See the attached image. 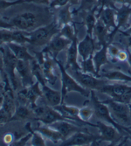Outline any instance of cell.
I'll return each instance as SVG.
<instances>
[{
    "instance_id": "obj_6",
    "label": "cell",
    "mask_w": 131,
    "mask_h": 146,
    "mask_svg": "<svg viewBox=\"0 0 131 146\" xmlns=\"http://www.w3.org/2000/svg\"><path fill=\"white\" fill-rule=\"evenodd\" d=\"M67 71L83 88L88 90L99 91L103 85L108 83V80L90 74H86L81 69H72Z\"/></svg>"
},
{
    "instance_id": "obj_42",
    "label": "cell",
    "mask_w": 131,
    "mask_h": 146,
    "mask_svg": "<svg viewBox=\"0 0 131 146\" xmlns=\"http://www.w3.org/2000/svg\"><path fill=\"white\" fill-rule=\"evenodd\" d=\"M0 29H14L10 22L5 21L3 19H0Z\"/></svg>"
},
{
    "instance_id": "obj_29",
    "label": "cell",
    "mask_w": 131,
    "mask_h": 146,
    "mask_svg": "<svg viewBox=\"0 0 131 146\" xmlns=\"http://www.w3.org/2000/svg\"><path fill=\"white\" fill-rule=\"evenodd\" d=\"M95 115V110H94V108L92 107V105H84L82 108L80 109V110H79V117H80V119L86 123L88 125H91V126H95V124H92L89 123L90 119L93 117V115Z\"/></svg>"
},
{
    "instance_id": "obj_40",
    "label": "cell",
    "mask_w": 131,
    "mask_h": 146,
    "mask_svg": "<svg viewBox=\"0 0 131 146\" xmlns=\"http://www.w3.org/2000/svg\"><path fill=\"white\" fill-rule=\"evenodd\" d=\"M116 59H117L118 61H122V62L127 61V60H128V52H127V49H125V50L121 49L120 52H118Z\"/></svg>"
},
{
    "instance_id": "obj_53",
    "label": "cell",
    "mask_w": 131,
    "mask_h": 146,
    "mask_svg": "<svg viewBox=\"0 0 131 146\" xmlns=\"http://www.w3.org/2000/svg\"><path fill=\"white\" fill-rule=\"evenodd\" d=\"M128 107H129V111H130V115H131V102L128 104Z\"/></svg>"
},
{
    "instance_id": "obj_19",
    "label": "cell",
    "mask_w": 131,
    "mask_h": 146,
    "mask_svg": "<svg viewBox=\"0 0 131 146\" xmlns=\"http://www.w3.org/2000/svg\"><path fill=\"white\" fill-rule=\"evenodd\" d=\"M41 88H42L43 97L46 102L47 105L51 106V107H55V106H58L60 103H63L61 91H58L52 88L51 87H49L48 84L42 85Z\"/></svg>"
},
{
    "instance_id": "obj_32",
    "label": "cell",
    "mask_w": 131,
    "mask_h": 146,
    "mask_svg": "<svg viewBox=\"0 0 131 146\" xmlns=\"http://www.w3.org/2000/svg\"><path fill=\"white\" fill-rule=\"evenodd\" d=\"M60 33L63 37L70 39V40H73V39L74 38V37L76 35H78L75 25H73V24H72V23L66 24V25H62L61 28H60Z\"/></svg>"
},
{
    "instance_id": "obj_7",
    "label": "cell",
    "mask_w": 131,
    "mask_h": 146,
    "mask_svg": "<svg viewBox=\"0 0 131 146\" xmlns=\"http://www.w3.org/2000/svg\"><path fill=\"white\" fill-rule=\"evenodd\" d=\"M94 127L97 128L99 130V143L101 142H107L111 144L118 143V142L122 140L123 137H126L114 126L109 123L107 124V123L103 121H98Z\"/></svg>"
},
{
    "instance_id": "obj_9",
    "label": "cell",
    "mask_w": 131,
    "mask_h": 146,
    "mask_svg": "<svg viewBox=\"0 0 131 146\" xmlns=\"http://www.w3.org/2000/svg\"><path fill=\"white\" fill-rule=\"evenodd\" d=\"M35 58L41 65V68L46 80V83L48 85H54L57 81V75L54 72V58H52L48 52L43 51L38 52V56H35Z\"/></svg>"
},
{
    "instance_id": "obj_15",
    "label": "cell",
    "mask_w": 131,
    "mask_h": 146,
    "mask_svg": "<svg viewBox=\"0 0 131 146\" xmlns=\"http://www.w3.org/2000/svg\"><path fill=\"white\" fill-rule=\"evenodd\" d=\"M50 126L55 129L56 130H58L60 132V134L62 136L64 140L67 139L68 137H70L71 136H73L74 133H76L78 131L86 130V129H83L81 127L76 125V123H70L68 120L58 121V122H55L54 123L50 124Z\"/></svg>"
},
{
    "instance_id": "obj_35",
    "label": "cell",
    "mask_w": 131,
    "mask_h": 146,
    "mask_svg": "<svg viewBox=\"0 0 131 146\" xmlns=\"http://www.w3.org/2000/svg\"><path fill=\"white\" fill-rule=\"evenodd\" d=\"M24 4V0H16V1H7V0H0V12L4 11L5 10L14 6L17 5Z\"/></svg>"
},
{
    "instance_id": "obj_48",
    "label": "cell",
    "mask_w": 131,
    "mask_h": 146,
    "mask_svg": "<svg viewBox=\"0 0 131 146\" xmlns=\"http://www.w3.org/2000/svg\"><path fill=\"white\" fill-rule=\"evenodd\" d=\"M113 1L115 5H120L128 4V0H113Z\"/></svg>"
},
{
    "instance_id": "obj_31",
    "label": "cell",
    "mask_w": 131,
    "mask_h": 146,
    "mask_svg": "<svg viewBox=\"0 0 131 146\" xmlns=\"http://www.w3.org/2000/svg\"><path fill=\"white\" fill-rule=\"evenodd\" d=\"M80 65H81V69L82 72H84L86 74H93L95 76H97L95 67V63H94V60H93V55H91L90 57H88L86 60H81V61L80 62Z\"/></svg>"
},
{
    "instance_id": "obj_38",
    "label": "cell",
    "mask_w": 131,
    "mask_h": 146,
    "mask_svg": "<svg viewBox=\"0 0 131 146\" xmlns=\"http://www.w3.org/2000/svg\"><path fill=\"white\" fill-rule=\"evenodd\" d=\"M32 138V132L29 131V133L24 136V137H21L19 138L18 141H15L14 143H13V144L11 145H15V146H20V145H26L27 144V143L29 142V140H31Z\"/></svg>"
},
{
    "instance_id": "obj_8",
    "label": "cell",
    "mask_w": 131,
    "mask_h": 146,
    "mask_svg": "<svg viewBox=\"0 0 131 146\" xmlns=\"http://www.w3.org/2000/svg\"><path fill=\"white\" fill-rule=\"evenodd\" d=\"M99 135L89 134L86 130H81L74 133L73 136L62 141L60 145L78 146V145H99Z\"/></svg>"
},
{
    "instance_id": "obj_3",
    "label": "cell",
    "mask_w": 131,
    "mask_h": 146,
    "mask_svg": "<svg viewBox=\"0 0 131 146\" xmlns=\"http://www.w3.org/2000/svg\"><path fill=\"white\" fill-rule=\"evenodd\" d=\"M90 102L92 107L94 108L95 110V115L101 121H103L107 123L112 124L118 130H119L122 134L124 136H129L124 129V126L120 125L119 123H117L116 121L112 117L109 109L107 106V104H105L102 101H100L97 96L95 95V90H90Z\"/></svg>"
},
{
    "instance_id": "obj_16",
    "label": "cell",
    "mask_w": 131,
    "mask_h": 146,
    "mask_svg": "<svg viewBox=\"0 0 131 146\" xmlns=\"http://www.w3.org/2000/svg\"><path fill=\"white\" fill-rule=\"evenodd\" d=\"M98 19L107 26L110 32L116 28V9L112 7H103L97 9Z\"/></svg>"
},
{
    "instance_id": "obj_4",
    "label": "cell",
    "mask_w": 131,
    "mask_h": 146,
    "mask_svg": "<svg viewBox=\"0 0 131 146\" xmlns=\"http://www.w3.org/2000/svg\"><path fill=\"white\" fill-rule=\"evenodd\" d=\"M40 17L33 11H24L14 16L10 19V24L14 29L31 32L40 25Z\"/></svg>"
},
{
    "instance_id": "obj_43",
    "label": "cell",
    "mask_w": 131,
    "mask_h": 146,
    "mask_svg": "<svg viewBox=\"0 0 131 146\" xmlns=\"http://www.w3.org/2000/svg\"><path fill=\"white\" fill-rule=\"evenodd\" d=\"M0 73L2 74H5V62H4V57L2 52H0Z\"/></svg>"
},
{
    "instance_id": "obj_49",
    "label": "cell",
    "mask_w": 131,
    "mask_h": 146,
    "mask_svg": "<svg viewBox=\"0 0 131 146\" xmlns=\"http://www.w3.org/2000/svg\"><path fill=\"white\" fill-rule=\"evenodd\" d=\"M126 49H127V52H128V60H127V62L128 63L129 67L131 68V52H130V50L128 47H126Z\"/></svg>"
},
{
    "instance_id": "obj_37",
    "label": "cell",
    "mask_w": 131,
    "mask_h": 146,
    "mask_svg": "<svg viewBox=\"0 0 131 146\" xmlns=\"http://www.w3.org/2000/svg\"><path fill=\"white\" fill-rule=\"evenodd\" d=\"M69 4V0H51L49 7L51 9H59Z\"/></svg>"
},
{
    "instance_id": "obj_25",
    "label": "cell",
    "mask_w": 131,
    "mask_h": 146,
    "mask_svg": "<svg viewBox=\"0 0 131 146\" xmlns=\"http://www.w3.org/2000/svg\"><path fill=\"white\" fill-rule=\"evenodd\" d=\"M97 9H98V7L93 11L84 12L83 23L87 28V34H88L90 36H94V30H95V25L98 20Z\"/></svg>"
},
{
    "instance_id": "obj_33",
    "label": "cell",
    "mask_w": 131,
    "mask_h": 146,
    "mask_svg": "<svg viewBox=\"0 0 131 146\" xmlns=\"http://www.w3.org/2000/svg\"><path fill=\"white\" fill-rule=\"evenodd\" d=\"M98 7V0H81L79 8L75 11L87 12L93 11Z\"/></svg>"
},
{
    "instance_id": "obj_1",
    "label": "cell",
    "mask_w": 131,
    "mask_h": 146,
    "mask_svg": "<svg viewBox=\"0 0 131 146\" xmlns=\"http://www.w3.org/2000/svg\"><path fill=\"white\" fill-rule=\"evenodd\" d=\"M61 26L54 19L51 23L38 26L33 31L27 32L29 37V44L35 46H46L52 38L60 33Z\"/></svg>"
},
{
    "instance_id": "obj_22",
    "label": "cell",
    "mask_w": 131,
    "mask_h": 146,
    "mask_svg": "<svg viewBox=\"0 0 131 146\" xmlns=\"http://www.w3.org/2000/svg\"><path fill=\"white\" fill-rule=\"evenodd\" d=\"M34 129L38 130V132H40L46 139H49L50 141H52L54 143L60 144L64 140L62 136L60 134V132L58 130H56L55 129H54L52 127H51L50 125L42 123V125L38 126Z\"/></svg>"
},
{
    "instance_id": "obj_10",
    "label": "cell",
    "mask_w": 131,
    "mask_h": 146,
    "mask_svg": "<svg viewBox=\"0 0 131 146\" xmlns=\"http://www.w3.org/2000/svg\"><path fill=\"white\" fill-rule=\"evenodd\" d=\"M71 42H72V40L63 37L59 33L52 38L49 43L45 46V48L42 51L48 52L52 58L56 59L60 52H62L64 50H67Z\"/></svg>"
},
{
    "instance_id": "obj_46",
    "label": "cell",
    "mask_w": 131,
    "mask_h": 146,
    "mask_svg": "<svg viewBox=\"0 0 131 146\" xmlns=\"http://www.w3.org/2000/svg\"><path fill=\"white\" fill-rule=\"evenodd\" d=\"M126 38V42H127V47L130 50L131 52V35L128 36H124Z\"/></svg>"
},
{
    "instance_id": "obj_50",
    "label": "cell",
    "mask_w": 131,
    "mask_h": 146,
    "mask_svg": "<svg viewBox=\"0 0 131 146\" xmlns=\"http://www.w3.org/2000/svg\"><path fill=\"white\" fill-rule=\"evenodd\" d=\"M2 74L0 73V90L4 91V88H5V81L2 79Z\"/></svg>"
},
{
    "instance_id": "obj_27",
    "label": "cell",
    "mask_w": 131,
    "mask_h": 146,
    "mask_svg": "<svg viewBox=\"0 0 131 146\" xmlns=\"http://www.w3.org/2000/svg\"><path fill=\"white\" fill-rule=\"evenodd\" d=\"M32 115L34 116L31 107L27 105H24V104H19V106H17L15 113L13 115L12 118H11V121H22V120H25V119H28L30 118Z\"/></svg>"
},
{
    "instance_id": "obj_12",
    "label": "cell",
    "mask_w": 131,
    "mask_h": 146,
    "mask_svg": "<svg viewBox=\"0 0 131 146\" xmlns=\"http://www.w3.org/2000/svg\"><path fill=\"white\" fill-rule=\"evenodd\" d=\"M16 72L20 79L22 88L29 87L36 82L32 74L31 61L19 60L16 66Z\"/></svg>"
},
{
    "instance_id": "obj_14",
    "label": "cell",
    "mask_w": 131,
    "mask_h": 146,
    "mask_svg": "<svg viewBox=\"0 0 131 146\" xmlns=\"http://www.w3.org/2000/svg\"><path fill=\"white\" fill-rule=\"evenodd\" d=\"M78 43H79L78 35H76L72 40L68 48L67 49V64L65 66L67 70L81 69L80 62L78 61V57H79Z\"/></svg>"
},
{
    "instance_id": "obj_52",
    "label": "cell",
    "mask_w": 131,
    "mask_h": 146,
    "mask_svg": "<svg viewBox=\"0 0 131 146\" xmlns=\"http://www.w3.org/2000/svg\"><path fill=\"white\" fill-rule=\"evenodd\" d=\"M124 129H125V131L127 132V133L131 137V129L128 128V127H124Z\"/></svg>"
},
{
    "instance_id": "obj_24",
    "label": "cell",
    "mask_w": 131,
    "mask_h": 146,
    "mask_svg": "<svg viewBox=\"0 0 131 146\" xmlns=\"http://www.w3.org/2000/svg\"><path fill=\"white\" fill-rule=\"evenodd\" d=\"M99 77H102L108 81L119 82H131V76L123 73L121 70H108L100 73Z\"/></svg>"
},
{
    "instance_id": "obj_13",
    "label": "cell",
    "mask_w": 131,
    "mask_h": 146,
    "mask_svg": "<svg viewBox=\"0 0 131 146\" xmlns=\"http://www.w3.org/2000/svg\"><path fill=\"white\" fill-rule=\"evenodd\" d=\"M100 46H98L94 36H90L86 33L85 37L78 43V52L79 56H81V60H86L91 55L95 54V52L98 50Z\"/></svg>"
},
{
    "instance_id": "obj_44",
    "label": "cell",
    "mask_w": 131,
    "mask_h": 146,
    "mask_svg": "<svg viewBox=\"0 0 131 146\" xmlns=\"http://www.w3.org/2000/svg\"><path fill=\"white\" fill-rule=\"evenodd\" d=\"M12 141H13V135L12 134H6L5 137H4V142L5 143H12Z\"/></svg>"
},
{
    "instance_id": "obj_36",
    "label": "cell",
    "mask_w": 131,
    "mask_h": 146,
    "mask_svg": "<svg viewBox=\"0 0 131 146\" xmlns=\"http://www.w3.org/2000/svg\"><path fill=\"white\" fill-rule=\"evenodd\" d=\"M12 115L3 108H0V125H4L11 121Z\"/></svg>"
},
{
    "instance_id": "obj_23",
    "label": "cell",
    "mask_w": 131,
    "mask_h": 146,
    "mask_svg": "<svg viewBox=\"0 0 131 146\" xmlns=\"http://www.w3.org/2000/svg\"><path fill=\"white\" fill-rule=\"evenodd\" d=\"M109 33L110 31L109 30V28L98 19L94 30V38H95V40L100 47L103 45H109L108 37Z\"/></svg>"
},
{
    "instance_id": "obj_41",
    "label": "cell",
    "mask_w": 131,
    "mask_h": 146,
    "mask_svg": "<svg viewBox=\"0 0 131 146\" xmlns=\"http://www.w3.org/2000/svg\"><path fill=\"white\" fill-rule=\"evenodd\" d=\"M51 0H24V3H30L35 5H49Z\"/></svg>"
},
{
    "instance_id": "obj_55",
    "label": "cell",
    "mask_w": 131,
    "mask_h": 146,
    "mask_svg": "<svg viewBox=\"0 0 131 146\" xmlns=\"http://www.w3.org/2000/svg\"><path fill=\"white\" fill-rule=\"evenodd\" d=\"M128 128H130V129H131V125H130V126H129V127H128Z\"/></svg>"
},
{
    "instance_id": "obj_5",
    "label": "cell",
    "mask_w": 131,
    "mask_h": 146,
    "mask_svg": "<svg viewBox=\"0 0 131 146\" xmlns=\"http://www.w3.org/2000/svg\"><path fill=\"white\" fill-rule=\"evenodd\" d=\"M102 102L107 104L112 117L117 123L124 127H129L131 125V115L128 104L117 102L110 97Z\"/></svg>"
},
{
    "instance_id": "obj_30",
    "label": "cell",
    "mask_w": 131,
    "mask_h": 146,
    "mask_svg": "<svg viewBox=\"0 0 131 146\" xmlns=\"http://www.w3.org/2000/svg\"><path fill=\"white\" fill-rule=\"evenodd\" d=\"M26 128L28 129L29 131L32 132V138H31V145L32 146H44L46 145V138L43 137V135L38 132V130L32 129L31 123H27Z\"/></svg>"
},
{
    "instance_id": "obj_21",
    "label": "cell",
    "mask_w": 131,
    "mask_h": 146,
    "mask_svg": "<svg viewBox=\"0 0 131 146\" xmlns=\"http://www.w3.org/2000/svg\"><path fill=\"white\" fill-rule=\"evenodd\" d=\"M6 45L13 52V54L17 57L18 60L32 61V60L35 59V56L30 54L27 47L24 46V45L15 43V42H10V43H7Z\"/></svg>"
},
{
    "instance_id": "obj_26",
    "label": "cell",
    "mask_w": 131,
    "mask_h": 146,
    "mask_svg": "<svg viewBox=\"0 0 131 146\" xmlns=\"http://www.w3.org/2000/svg\"><path fill=\"white\" fill-rule=\"evenodd\" d=\"M71 5L67 4L63 7L59 8L57 12V17L56 21L60 24V26L66 25V24H70L73 22V13L71 11Z\"/></svg>"
},
{
    "instance_id": "obj_47",
    "label": "cell",
    "mask_w": 131,
    "mask_h": 146,
    "mask_svg": "<svg viewBox=\"0 0 131 146\" xmlns=\"http://www.w3.org/2000/svg\"><path fill=\"white\" fill-rule=\"evenodd\" d=\"M80 3H81V0H69V5L73 7L80 5Z\"/></svg>"
},
{
    "instance_id": "obj_20",
    "label": "cell",
    "mask_w": 131,
    "mask_h": 146,
    "mask_svg": "<svg viewBox=\"0 0 131 146\" xmlns=\"http://www.w3.org/2000/svg\"><path fill=\"white\" fill-rule=\"evenodd\" d=\"M93 60L95 63V67L96 70L97 76L99 77V74L101 73V70L103 66L109 63V56L108 52V45L101 46L98 50L95 52L93 54Z\"/></svg>"
},
{
    "instance_id": "obj_34",
    "label": "cell",
    "mask_w": 131,
    "mask_h": 146,
    "mask_svg": "<svg viewBox=\"0 0 131 146\" xmlns=\"http://www.w3.org/2000/svg\"><path fill=\"white\" fill-rule=\"evenodd\" d=\"M122 48L120 47H118L117 46L114 45L113 43L108 45V52H109V60H112L113 62L116 63L118 60L116 59L117 57V54H118V52H120Z\"/></svg>"
},
{
    "instance_id": "obj_54",
    "label": "cell",
    "mask_w": 131,
    "mask_h": 146,
    "mask_svg": "<svg viewBox=\"0 0 131 146\" xmlns=\"http://www.w3.org/2000/svg\"><path fill=\"white\" fill-rule=\"evenodd\" d=\"M127 5H128L131 6V0H128V4Z\"/></svg>"
},
{
    "instance_id": "obj_11",
    "label": "cell",
    "mask_w": 131,
    "mask_h": 146,
    "mask_svg": "<svg viewBox=\"0 0 131 146\" xmlns=\"http://www.w3.org/2000/svg\"><path fill=\"white\" fill-rule=\"evenodd\" d=\"M99 92L109 96L114 100H118L126 94L131 93V85L119 82H116L114 83L108 82L100 88Z\"/></svg>"
},
{
    "instance_id": "obj_2",
    "label": "cell",
    "mask_w": 131,
    "mask_h": 146,
    "mask_svg": "<svg viewBox=\"0 0 131 146\" xmlns=\"http://www.w3.org/2000/svg\"><path fill=\"white\" fill-rule=\"evenodd\" d=\"M55 62L58 66V68L60 72V79H61V95H62V102H64V100L67 96V95L70 92H76L79 93L81 96L84 97H89L90 96V90L83 88L76 80L69 74V72L66 69V68L63 66V64L55 59Z\"/></svg>"
},
{
    "instance_id": "obj_45",
    "label": "cell",
    "mask_w": 131,
    "mask_h": 146,
    "mask_svg": "<svg viewBox=\"0 0 131 146\" xmlns=\"http://www.w3.org/2000/svg\"><path fill=\"white\" fill-rule=\"evenodd\" d=\"M119 33H121V35H122V36H128V35H131V25L129 26V27H128L126 30L119 31Z\"/></svg>"
},
{
    "instance_id": "obj_28",
    "label": "cell",
    "mask_w": 131,
    "mask_h": 146,
    "mask_svg": "<svg viewBox=\"0 0 131 146\" xmlns=\"http://www.w3.org/2000/svg\"><path fill=\"white\" fill-rule=\"evenodd\" d=\"M31 66H32V70L33 76H34L36 81L40 83L41 86L45 85V84H47L45 74H44V72H43V69L41 68V65L39 64V62L37 60L36 58L31 61Z\"/></svg>"
},
{
    "instance_id": "obj_17",
    "label": "cell",
    "mask_w": 131,
    "mask_h": 146,
    "mask_svg": "<svg viewBox=\"0 0 131 146\" xmlns=\"http://www.w3.org/2000/svg\"><path fill=\"white\" fill-rule=\"evenodd\" d=\"M36 120L40 122L43 124H47L50 125L52 123H54L58 121H63V120H67V118L64 117L57 110H55L54 107H51L49 105H46V108L41 114V115H39L38 118H36ZM69 121V120H68Z\"/></svg>"
},
{
    "instance_id": "obj_18",
    "label": "cell",
    "mask_w": 131,
    "mask_h": 146,
    "mask_svg": "<svg viewBox=\"0 0 131 146\" xmlns=\"http://www.w3.org/2000/svg\"><path fill=\"white\" fill-rule=\"evenodd\" d=\"M55 110H57L64 117H66L69 121H73L74 123H80L81 124H87L86 123L82 122L80 117H79V110H80V108L75 107V106H72V105H67L60 103L58 106H55L54 107Z\"/></svg>"
},
{
    "instance_id": "obj_51",
    "label": "cell",
    "mask_w": 131,
    "mask_h": 146,
    "mask_svg": "<svg viewBox=\"0 0 131 146\" xmlns=\"http://www.w3.org/2000/svg\"><path fill=\"white\" fill-rule=\"evenodd\" d=\"M3 102H4V91L0 90V108L2 107Z\"/></svg>"
},
{
    "instance_id": "obj_39",
    "label": "cell",
    "mask_w": 131,
    "mask_h": 146,
    "mask_svg": "<svg viewBox=\"0 0 131 146\" xmlns=\"http://www.w3.org/2000/svg\"><path fill=\"white\" fill-rule=\"evenodd\" d=\"M98 7L103 8V7H112L114 9H117L115 4L113 0H98Z\"/></svg>"
}]
</instances>
